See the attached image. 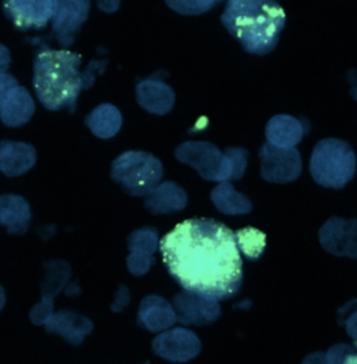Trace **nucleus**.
I'll list each match as a JSON object with an SVG mask.
<instances>
[{
	"instance_id": "2",
	"label": "nucleus",
	"mask_w": 357,
	"mask_h": 364,
	"mask_svg": "<svg viewBox=\"0 0 357 364\" xmlns=\"http://www.w3.org/2000/svg\"><path fill=\"white\" fill-rule=\"evenodd\" d=\"M82 58L65 49L55 50L42 45L33 63V87L41 104L51 111L66 108L74 112L82 90L94 85L96 76L106 68L107 61H91L80 70Z\"/></svg>"
},
{
	"instance_id": "36",
	"label": "nucleus",
	"mask_w": 357,
	"mask_h": 364,
	"mask_svg": "<svg viewBox=\"0 0 357 364\" xmlns=\"http://www.w3.org/2000/svg\"><path fill=\"white\" fill-rule=\"evenodd\" d=\"M354 350L352 352V354L348 357L347 361H346V364H357V341L353 344Z\"/></svg>"
},
{
	"instance_id": "15",
	"label": "nucleus",
	"mask_w": 357,
	"mask_h": 364,
	"mask_svg": "<svg viewBox=\"0 0 357 364\" xmlns=\"http://www.w3.org/2000/svg\"><path fill=\"white\" fill-rule=\"evenodd\" d=\"M36 104L25 87H12L6 94L0 109V119L8 127H21L31 119Z\"/></svg>"
},
{
	"instance_id": "33",
	"label": "nucleus",
	"mask_w": 357,
	"mask_h": 364,
	"mask_svg": "<svg viewBox=\"0 0 357 364\" xmlns=\"http://www.w3.org/2000/svg\"><path fill=\"white\" fill-rule=\"evenodd\" d=\"M11 53L4 45L0 44V72H6L10 68Z\"/></svg>"
},
{
	"instance_id": "23",
	"label": "nucleus",
	"mask_w": 357,
	"mask_h": 364,
	"mask_svg": "<svg viewBox=\"0 0 357 364\" xmlns=\"http://www.w3.org/2000/svg\"><path fill=\"white\" fill-rule=\"evenodd\" d=\"M211 199L220 212L226 214H245L251 212L252 203L245 195L239 194L235 191L234 186L228 181L213 188L211 192Z\"/></svg>"
},
{
	"instance_id": "19",
	"label": "nucleus",
	"mask_w": 357,
	"mask_h": 364,
	"mask_svg": "<svg viewBox=\"0 0 357 364\" xmlns=\"http://www.w3.org/2000/svg\"><path fill=\"white\" fill-rule=\"evenodd\" d=\"M31 209L29 203L18 195L0 196V225L11 235H21L29 228Z\"/></svg>"
},
{
	"instance_id": "25",
	"label": "nucleus",
	"mask_w": 357,
	"mask_h": 364,
	"mask_svg": "<svg viewBox=\"0 0 357 364\" xmlns=\"http://www.w3.org/2000/svg\"><path fill=\"white\" fill-rule=\"evenodd\" d=\"M158 243L157 230L151 227L139 229L128 237V248L138 254L151 256L157 250Z\"/></svg>"
},
{
	"instance_id": "1",
	"label": "nucleus",
	"mask_w": 357,
	"mask_h": 364,
	"mask_svg": "<svg viewBox=\"0 0 357 364\" xmlns=\"http://www.w3.org/2000/svg\"><path fill=\"white\" fill-rule=\"evenodd\" d=\"M159 250L169 274L187 292L220 301L240 291V250L236 235L222 223L185 220L160 240Z\"/></svg>"
},
{
	"instance_id": "26",
	"label": "nucleus",
	"mask_w": 357,
	"mask_h": 364,
	"mask_svg": "<svg viewBox=\"0 0 357 364\" xmlns=\"http://www.w3.org/2000/svg\"><path fill=\"white\" fill-rule=\"evenodd\" d=\"M171 10L181 15H201L224 0H164Z\"/></svg>"
},
{
	"instance_id": "14",
	"label": "nucleus",
	"mask_w": 357,
	"mask_h": 364,
	"mask_svg": "<svg viewBox=\"0 0 357 364\" xmlns=\"http://www.w3.org/2000/svg\"><path fill=\"white\" fill-rule=\"evenodd\" d=\"M44 326L47 333L61 336L73 346L82 343L93 331V323L89 318L65 310L53 314Z\"/></svg>"
},
{
	"instance_id": "9",
	"label": "nucleus",
	"mask_w": 357,
	"mask_h": 364,
	"mask_svg": "<svg viewBox=\"0 0 357 364\" xmlns=\"http://www.w3.org/2000/svg\"><path fill=\"white\" fill-rule=\"evenodd\" d=\"M91 0H55L51 25L53 33L62 47H70L74 43L83 23L89 17Z\"/></svg>"
},
{
	"instance_id": "12",
	"label": "nucleus",
	"mask_w": 357,
	"mask_h": 364,
	"mask_svg": "<svg viewBox=\"0 0 357 364\" xmlns=\"http://www.w3.org/2000/svg\"><path fill=\"white\" fill-rule=\"evenodd\" d=\"M201 348L198 336L185 328L164 331L153 342L154 353L171 363H187L198 356Z\"/></svg>"
},
{
	"instance_id": "6",
	"label": "nucleus",
	"mask_w": 357,
	"mask_h": 364,
	"mask_svg": "<svg viewBox=\"0 0 357 364\" xmlns=\"http://www.w3.org/2000/svg\"><path fill=\"white\" fill-rule=\"evenodd\" d=\"M161 162L144 151H127L112 164L113 181L123 184L132 195H149L155 190L162 177Z\"/></svg>"
},
{
	"instance_id": "27",
	"label": "nucleus",
	"mask_w": 357,
	"mask_h": 364,
	"mask_svg": "<svg viewBox=\"0 0 357 364\" xmlns=\"http://www.w3.org/2000/svg\"><path fill=\"white\" fill-rule=\"evenodd\" d=\"M155 262L153 257L149 255L132 252L127 258V267L130 273L136 276H141L149 272V267Z\"/></svg>"
},
{
	"instance_id": "13",
	"label": "nucleus",
	"mask_w": 357,
	"mask_h": 364,
	"mask_svg": "<svg viewBox=\"0 0 357 364\" xmlns=\"http://www.w3.org/2000/svg\"><path fill=\"white\" fill-rule=\"evenodd\" d=\"M173 308L176 314L177 321L183 325L211 324L219 318L221 308L219 303L205 299L193 293L183 292L173 299Z\"/></svg>"
},
{
	"instance_id": "16",
	"label": "nucleus",
	"mask_w": 357,
	"mask_h": 364,
	"mask_svg": "<svg viewBox=\"0 0 357 364\" xmlns=\"http://www.w3.org/2000/svg\"><path fill=\"white\" fill-rule=\"evenodd\" d=\"M36 151L31 145L23 142H0V172L8 177H17L33 168Z\"/></svg>"
},
{
	"instance_id": "7",
	"label": "nucleus",
	"mask_w": 357,
	"mask_h": 364,
	"mask_svg": "<svg viewBox=\"0 0 357 364\" xmlns=\"http://www.w3.org/2000/svg\"><path fill=\"white\" fill-rule=\"evenodd\" d=\"M260 157L265 181L287 183L298 179L302 172V159L296 147L284 149L267 142L260 149Z\"/></svg>"
},
{
	"instance_id": "10",
	"label": "nucleus",
	"mask_w": 357,
	"mask_h": 364,
	"mask_svg": "<svg viewBox=\"0 0 357 364\" xmlns=\"http://www.w3.org/2000/svg\"><path fill=\"white\" fill-rule=\"evenodd\" d=\"M319 241L324 250L334 256L357 259V218H329L320 229Z\"/></svg>"
},
{
	"instance_id": "22",
	"label": "nucleus",
	"mask_w": 357,
	"mask_h": 364,
	"mask_svg": "<svg viewBox=\"0 0 357 364\" xmlns=\"http://www.w3.org/2000/svg\"><path fill=\"white\" fill-rule=\"evenodd\" d=\"M85 124L98 138L109 139L121 128L122 115L112 105H100L87 115Z\"/></svg>"
},
{
	"instance_id": "5",
	"label": "nucleus",
	"mask_w": 357,
	"mask_h": 364,
	"mask_svg": "<svg viewBox=\"0 0 357 364\" xmlns=\"http://www.w3.org/2000/svg\"><path fill=\"white\" fill-rule=\"evenodd\" d=\"M309 170L318 184L339 190L356 175V153L346 141L324 139L314 149Z\"/></svg>"
},
{
	"instance_id": "32",
	"label": "nucleus",
	"mask_w": 357,
	"mask_h": 364,
	"mask_svg": "<svg viewBox=\"0 0 357 364\" xmlns=\"http://www.w3.org/2000/svg\"><path fill=\"white\" fill-rule=\"evenodd\" d=\"M121 0H97V6L100 11L113 13L119 9Z\"/></svg>"
},
{
	"instance_id": "8",
	"label": "nucleus",
	"mask_w": 357,
	"mask_h": 364,
	"mask_svg": "<svg viewBox=\"0 0 357 364\" xmlns=\"http://www.w3.org/2000/svg\"><path fill=\"white\" fill-rule=\"evenodd\" d=\"M2 8L19 31L42 30L53 19L55 0H2Z\"/></svg>"
},
{
	"instance_id": "37",
	"label": "nucleus",
	"mask_w": 357,
	"mask_h": 364,
	"mask_svg": "<svg viewBox=\"0 0 357 364\" xmlns=\"http://www.w3.org/2000/svg\"><path fill=\"white\" fill-rule=\"evenodd\" d=\"M6 305V293H4V288L0 286V310Z\"/></svg>"
},
{
	"instance_id": "20",
	"label": "nucleus",
	"mask_w": 357,
	"mask_h": 364,
	"mask_svg": "<svg viewBox=\"0 0 357 364\" xmlns=\"http://www.w3.org/2000/svg\"><path fill=\"white\" fill-rule=\"evenodd\" d=\"M305 127L302 122L287 114H279L269 121L266 128L268 143L277 147L292 149L302 141Z\"/></svg>"
},
{
	"instance_id": "35",
	"label": "nucleus",
	"mask_w": 357,
	"mask_h": 364,
	"mask_svg": "<svg viewBox=\"0 0 357 364\" xmlns=\"http://www.w3.org/2000/svg\"><path fill=\"white\" fill-rule=\"evenodd\" d=\"M348 81L351 85L350 94L354 100H357V70H352L348 73Z\"/></svg>"
},
{
	"instance_id": "3",
	"label": "nucleus",
	"mask_w": 357,
	"mask_h": 364,
	"mask_svg": "<svg viewBox=\"0 0 357 364\" xmlns=\"http://www.w3.org/2000/svg\"><path fill=\"white\" fill-rule=\"evenodd\" d=\"M283 6L277 0H228L221 21L247 53L265 55L275 50L285 28Z\"/></svg>"
},
{
	"instance_id": "29",
	"label": "nucleus",
	"mask_w": 357,
	"mask_h": 364,
	"mask_svg": "<svg viewBox=\"0 0 357 364\" xmlns=\"http://www.w3.org/2000/svg\"><path fill=\"white\" fill-rule=\"evenodd\" d=\"M16 85H18V82L12 75L6 72H0V109L8 92Z\"/></svg>"
},
{
	"instance_id": "11",
	"label": "nucleus",
	"mask_w": 357,
	"mask_h": 364,
	"mask_svg": "<svg viewBox=\"0 0 357 364\" xmlns=\"http://www.w3.org/2000/svg\"><path fill=\"white\" fill-rule=\"evenodd\" d=\"M46 278L42 287V299L32 307L30 320L34 325L42 326L53 314V299L68 286L70 267L64 261L53 260L45 264Z\"/></svg>"
},
{
	"instance_id": "24",
	"label": "nucleus",
	"mask_w": 357,
	"mask_h": 364,
	"mask_svg": "<svg viewBox=\"0 0 357 364\" xmlns=\"http://www.w3.org/2000/svg\"><path fill=\"white\" fill-rule=\"evenodd\" d=\"M239 250L250 261L260 259L266 250V235L253 227L241 229L235 233Z\"/></svg>"
},
{
	"instance_id": "31",
	"label": "nucleus",
	"mask_w": 357,
	"mask_h": 364,
	"mask_svg": "<svg viewBox=\"0 0 357 364\" xmlns=\"http://www.w3.org/2000/svg\"><path fill=\"white\" fill-rule=\"evenodd\" d=\"M346 331L354 341H357V310L346 321Z\"/></svg>"
},
{
	"instance_id": "17",
	"label": "nucleus",
	"mask_w": 357,
	"mask_h": 364,
	"mask_svg": "<svg viewBox=\"0 0 357 364\" xmlns=\"http://www.w3.org/2000/svg\"><path fill=\"white\" fill-rule=\"evenodd\" d=\"M176 321L174 308L162 297L149 295L141 303L138 322L147 331L151 333L164 331Z\"/></svg>"
},
{
	"instance_id": "30",
	"label": "nucleus",
	"mask_w": 357,
	"mask_h": 364,
	"mask_svg": "<svg viewBox=\"0 0 357 364\" xmlns=\"http://www.w3.org/2000/svg\"><path fill=\"white\" fill-rule=\"evenodd\" d=\"M129 293L127 289L122 287L117 292V297H115L114 303L112 304L113 311H121L123 308L129 303Z\"/></svg>"
},
{
	"instance_id": "34",
	"label": "nucleus",
	"mask_w": 357,
	"mask_h": 364,
	"mask_svg": "<svg viewBox=\"0 0 357 364\" xmlns=\"http://www.w3.org/2000/svg\"><path fill=\"white\" fill-rule=\"evenodd\" d=\"M302 364H328L326 363V353H311L309 356L305 357Z\"/></svg>"
},
{
	"instance_id": "28",
	"label": "nucleus",
	"mask_w": 357,
	"mask_h": 364,
	"mask_svg": "<svg viewBox=\"0 0 357 364\" xmlns=\"http://www.w3.org/2000/svg\"><path fill=\"white\" fill-rule=\"evenodd\" d=\"M354 350V346L350 344L341 343L329 348L326 353V363L328 364H346L348 357L352 354Z\"/></svg>"
},
{
	"instance_id": "21",
	"label": "nucleus",
	"mask_w": 357,
	"mask_h": 364,
	"mask_svg": "<svg viewBox=\"0 0 357 364\" xmlns=\"http://www.w3.org/2000/svg\"><path fill=\"white\" fill-rule=\"evenodd\" d=\"M187 195L174 182H164L147 195L145 207L155 214L171 213L183 210L187 205Z\"/></svg>"
},
{
	"instance_id": "18",
	"label": "nucleus",
	"mask_w": 357,
	"mask_h": 364,
	"mask_svg": "<svg viewBox=\"0 0 357 364\" xmlns=\"http://www.w3.org/2000/svg\"><path fill=\"white\" fill-rule=\"evenodd\" d=\"M137 98L142 108L154 114H166L174 105L173 90L160 79L149 78L137 85Z\"/></svg>"
},
{
	"instance_id": "4",
	"label": "nucleus",
	"mask_w": 357,
	"mask_h": 364,
	"mask_svg": "<svg viewBox=\"0 0 357 364\" xmlns=\"http://www.w3.org/2000/svg\"><path fill=\"white\" fill-rule=\"evenodd\" d=\"M177 159L196 168L207 181L224 182L243 177L247 168V151L228 149L221 153L208 142H187L175 151Z\"/></svg>"
}]
</instances>
